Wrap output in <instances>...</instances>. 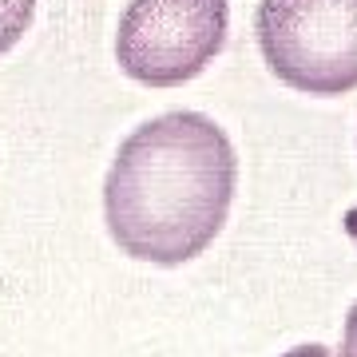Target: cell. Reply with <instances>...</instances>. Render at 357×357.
Wrapping results in <instances>:
<instances>
[{"instance_id": "7a4b0ae2", "label": "cell", "mask_w": 357, "mask_h": 357, "mask_svg": "<svg viewBox=\"0 0 357 357\" xmlns=\"http://www.w3.org/2000/svg\"><path fill=\"white\" fill-rule=\"evenodd\" d=\"M262 60L302 96L357 88V0H258Z\"/></svg>"}, {"instance_id": "6da1fadb", "label": "cell", "mask_w": 357, "mask_h": 357, "mask_svg": "<svg viewBox=\"0 0 357 357\" xmlns=\"http://www.w3.org/2000/svg\"><path fill=\"white\" fill-rule=\"evenodd\" d=\"M238 159L203 112H167L119 143L103 183V218L128 258L183 266L218 238Z\"/></svg>"}, {"instance_id": "5b68a950", "label": "cell", "mask_w": 357, "mask_h": 357, "mask_svg": "<svg viewBox=\"0 0 357 357\" xmlns=\"http://www.w3.org/2000/svg\"><path fill=\"white\" fill-rule=\"evenodd\" d=\"M342 357H357V302L345 318V333H342Z\"/></svg>"}, {"instance_id": "8992f818", "label": "cell", "mask_w": 357, "mask_h": 357, "mask_svg": "<svg viewBox=\"0 0 357 357\" xmlns=\"http://www.w3.org/2000/svg\"><path fill=\"white\" fill-rule=\"evenodd\" d=\"M282 357H333L326 345H318V342H310V345H298V349H286Z\"/></svg>"}, {"instance_id": "277c9868", "label": "cell", "mask_w": 357, "mask_h": 357, "mask_svg": "<svg viewBox=\"0 0 357 357\" xmlns=\"http://www.w3.org/2000/svg\"><path fill=\"white\" fill-rule=\"evenodd\" d=\"M32 13H36V0H0V56L24 40Z\"/></svg>"}, {"instance_id": "52a82bcc", "label": "cell", "mask_w": 357, "mask_h": 357, "mask_svg": "<svg viewBox=\"0 0 357 357\" xmlns=\"http://www.w3.org/2000/svg\"><path fill=\"white\" fill-rule=\"evenodd\" d=\"M342 227H345V234H349V238L357 243V206L349 211V215H345V222H342Z\"/></svg>"}, {"instance_id": "3957f363", "label": "cell", "mask_w": 357, "mask_h": 357, "mask_svg": "<svg viewBox=\"0 0 357 357\" xmlns=\"http://www.w3.org/2000/svg\"><path fill=\"white\" fill-rule=\"evenodd\" d=\"M230 32V0H128L115 60L143 88H178L203 76Z\"/></svg>"}]
</instances>
